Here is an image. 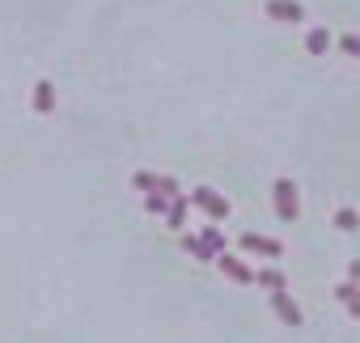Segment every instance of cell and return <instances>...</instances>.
<instances>
[{
	"label": "cell",
	"mask_w": 360,
	"mask_h": 343,
	"mask_svg": "<svg viewBox=\"0 0 360 343\" xmlns=\"http://www.w3.org/2000/svg\"><path fill=\"white\" fill-rule=\"evenodd\" d=\"M242 250L246 254H267V259H280L284 254V246L276 238H259V233H242Z\"/></svg>",
	"instance_id": "obj_4"
},
{
	"label": "cell",
	"mask_w": 360,
	"mask_h": 343,
	"mask_svg": "<svg viewBox=\"0 0 360 343\" xmlns=\"http://www.w3.org/2000/svg\"><path fill=\"white\" fill-rule=\"evenodd\" d=\"M165 221H169V229H183V221H187V195L169 200V208H165Z\"/></svg>",
	"instance_id": "obj_10"
},
{
	"label": "cell",
	"mask_w": 360,
	"mask_h": 343,
	"mask_svg": "<svg viewBox=\"0 0 360 343\" xmlns=\"http://www.w3.org/2000/svg\"><path fill=\"white\" fill-rule=\"evenodd\" d=\"M255 280H259L263 288H271V292H284V288H288V280H284L280 267H263V271H255Z\"/></svg>",
	"instance_id": "obj_9"
},
{
	"label": "cell",
	"mask_w": 360,
	"mask_h": 343,
	"mask_svg": "<svg viewBox=\"0 0 360 343\" xmlns=\"http://www.w3.org/2000/svg\"><path fill=\"white\" fill-rule=\"evenodd\" d=\"M165 208H169V200L153 191V195H148V212H157V216H165Z\"/></svg>",
	"instance_id": "obj_14"
},
{
	"label": "cell",
	"mask_w": 360,
	"mask_h": 343,
	"mask_svg": "<svg viewBox=\"0 0 360 343\" xmlns=\"http://www.w3.org/2000/svg\"><path fill=\"white\" fill-rule=\"evenodd\" d=\"M217 263H221V271H225L233 284H255V271H250L242 259H233V254H217Z\"/></svg>",
	"instance_id": "obj_5"
},
{
	"label": "cell",
	"mask_w": 360,
	"mask_h": 343,
	"mask_svg": "<svg viewBox=\"0 0 360 343\" xmlns=\"http://www.w3.org/2000/svg\"><path fill=\"white\" fill-rule=\"evenodd\" d=\"M187 250L195 259H217V254H225V238H221V229H204L200 238H187Z\"/></svg>",
	"instance_id": "obj_1"
},
{
	"label": "cell",
	"mask_w": 360,
	"mask_h": 343,
	"mask_svg": "<svg viewBox=\"0 0 360 343\" xmlns=\"http://www.w3.org/2000/svg\"><path fill=\"white\" fill-rule=\"evenodd\" d=\"M191 200H195L212 221H225V216H229V200H225V195H217L212 187H195V191H191Z\"/></svg>",
	"instance_id": "obj_2"
},
{
	"label": "cell",
	"mask_w": 360,
	"mask_h": 343,
	"mask_svg": "<svg viewBox=\"0 0 360 343\" xmlns=\"http://www.w3.org/2000/svg\"><path fill=\"white\" fill-rule=\"evenodd\" d=\"M347 305H352V313H356V318H360V292H356V297H352V301H347Z\"/></svg>",
	"instance_id": "obj_19"
},
{
	"label": "cell",
	"mask_w": 360,
	"mask_h": 343,
	"mask_svg": "<svg viewBox=\"0 0 360 343\" xmlns=\"http://www.w3.org/2000/svg\"><path fill=\"white\" fill-rule=\"evenodd\" d=\"M352 297H356V284H352V280H347V284H343V288H339V301H352Z\"/></svg>",
	"instance_id": "obj_17"
},
{
	"label": "cell",
	"mask_w": 360,
	"mask_h": 343,
	"mask_svg": "<svg viewBox=\"0 0 360 343\" xmlns=\"http://www.w3.org/2000/svg\"><path fill=\"white\" fill-rule=\"evenodd\" d=\"M271 305H276L280 322H288V326H297V322H301V309H297V301H292L288 292H271Z\"/></svg>",
	"instance_id": "obj_6"
},
{
	"label": "cell",
	"mask_w": 360,
	"mask_h": 343,
	"mask_svg": "<svg viewBox=\"0 0 360 343\" xmlns=\"http://www.w3.org/2000/svg\"><path fill=\"white\" fill-rule=\"evenodd\" d=\"M34 110H39V115H51V110H56V89H51V81H39V85H34Z\"/></svg>",
	"instance_id": "obj_8"
},
{
	"label": "cell",
	"mask_w": 360,
	"mask_h": 343,
	"mask_svg": "<svg viewBox=\"0 0 360 343\" xmlns=\"http://www.w3.org/2000/svg\"><path fill=\"white\" fill-rule=\"evenodd\" d=\"M157 195H165V200H178L183 191H178V183H174V179H157Z\"/></svg>",
	"instance_id": "obj_13"
},
{
	"label": "cell",
	"mask_w": 360,
	"mask_h": 343,
	"mask_svg": "<svg viewBox=\"0 0 360 343\" xmlns=\"http://www.w3.org/2000/svg\"><path fill=\"white\" fill-rule=\"evenodd\" d=\"M297 212H301V208H297V187H292L288 179H280V183H276V216H280V221H297Z\"/></svg>",
	"instance_id": "obj_3"
},
{
	"label": "cell",
	"mask_w": 360,
	"mask_h": 343,
	"mask_svg": "<svg viewBox=\"0 0 360 343\" xmlns=\"http://www.w3.org/2000/svg\"><path fill=\"white\" fill-rule=\"evenodd\" d=\"M343 51H347V56H360V39H356V34H343Z\"/></svg>",
	"instance_id": "obj_16"
},
{
	"label": "cell",
	"mask_w": 360,
	"mask_h": 343,
	"mask_svg": "<svg viewBox=\"0 0 360 343\" xmlns=\"http://www.w3.org/2000/svg\"><path fill=\"white\" fill-rule=\"evenodd\" d=\"M305 47H309L314 56H322V51L330 47V34H326V30H309V34H305Z\"/></svg>",
	"instance_id": "obj_11"
},
{
	"label": "cell",
	"mask_w": 360,
	"mask_h": 343,
	"mask_svg": "<svg viewBox=\"0 0 360 343\" xmlns=\"http://www.w3.org/2000/svg\"><path fill=\"white\" fill-rule=\"evenodd\" d=\"M335 225H339V229H343V233H352V229H356V225H360V216H356V212H352V208H343V212H339V216H335Z\"/></svg>",
	"instance_id": "obj_12"
},
{
	"label": "cell",
	"mask_w": 360,
	"mask_h": 343,
	"mask_svg": "<svg viewBox=\"0 0 360 343\" xmlns=\"http://www.w3.org/2000/svg\"><path fill=\"white\" fill-rule=\"evenodd\" d=\"M136 187H140V191H148V195H153V191H157V179H153V174H136Z\"/></svg>",
	"instance_id": "obj_15"
},
{
	"label": "cell",
	"mask_w": 360,
	"mask_h": 343,
	"mask_svg": "<svg viewBox=\"0 0 360 343\" xmlns=\"http://www.w3.org/2000/svg\"><path fill=\"white\" fill-rule=\"evenodd\" d=\"M267 18H276V22H301V5H292V0H267Z\"/></svg>",
	"instance_id": "obj_7"
},
{
	"label": "cell",
	"mask_w": 360,
	"mask_h": 343,
	"mask_svg": "<svg viewBox=\"0 0 360 343\" xmlns=\"http://www.w3.org/2000/svg\"><path fill=\"white\" fill-rule=\"evenodd\" d=\"M347 280H352V284H356V288H360V259H356V263H352V267H347Z\"/></svg>",
	"instance_id": "obj_18"
}]
</instances>
